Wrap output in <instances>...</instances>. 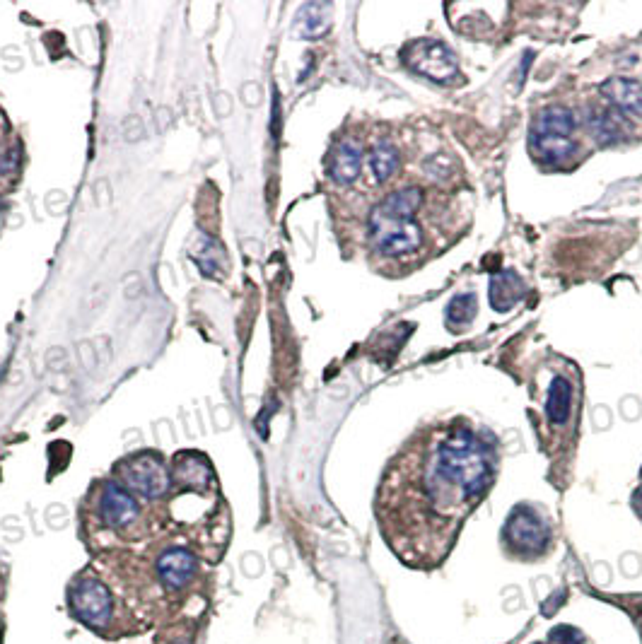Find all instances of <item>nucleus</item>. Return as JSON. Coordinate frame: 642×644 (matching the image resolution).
Wrapping results in <instances>:
<instances>
[{
	"label": "nucleus",
	"mask_w": 642,
	"mask_h": 644,
	"mask_svg": "<svg viewBox=\"0 0 642 644\" xmlns=\"http://www.w3.org/2000/svg\"><path fill=\"white\" fill-rule=\"evenodd\" d=\"M498 442L464 415L420 425L379 480V534L411 570H435L498 478Z\"/></svg>",
	"instance_id": "1"
},
{
	"label": "nucleus",
	"mask_w": 642,
	"mask_h": 644,
	"mask_svg": "<svg viewBox=\"0 0 642 644\" xmlns=\"http://www.w3.org/2000/svg\"><path fill=\"white\" fill-rule=\"evenodd\" d=\"M536 382V430H541L544 452L556 459H570L575 449L582 413V377L570 362L553 357L539 370Z\"/></svg>",
	"instance_id": "2"
},
{
	"label": "nucleus",
	"mask_w": 642,
	"mask_h": 644,
	"mask_svg": "<svg viewBox=\"0 0 642 644\" xmlns=\"http://www.w3.org/2000/svg\"><path fill=\"white\" fill-rule=\"evenodd\" d=\"M585 131L577 109L553 102L539 109L529 126V155L541 169L568 172L580 165L585 148Z\"/></svg>",
	"instance_id": "3"
},
{
	"label": "nucleus",
	"mask_w": 642,
	"mask_h": 644,
	"mask_svg": "<svg viewBox=\"0 0 642 644\" xmlns=\"http://www.w3.org/2000/svg\"><path fill=\"white\" fill-rule=\"evenodd\" d=\"M500 546L507 558L515 562H524V565L541 562L556 546L551 519L539 505L519 502L507 514L503 531H500Z\"/></svg>",
	"instance_id": "4"
},
{
	"label": "nucleus",
	"mask_w": 642,
	"mask_h": 644,
	"mask_svg": "<svg viewBox=\"0 0 642 644\" xmlns=\"http://www.w3.org/2000/svg\"><path fill=\"white\" fill-rule=\"evenodd\" d=\"M404 63L411 73L433 80L437 85L461 83L457 54L440 39H416V42L406 44Z\"/></svg>",
	"instance_id": "5"
},
{
	"label": "nucleus",
	"mask_w": 642,
	"mask_h": 644,
	"mask_svg": "<svg viewBox=\"0 0 642 644\" xmlns=\"http://www.w3.org/2000/svg\"><path fill=\"white\" fill-rule=\"evenodd\" d=\"M119 483L128 493L145 497V500H160L172 488V471L160 454L140 452L121 461Z\"/></svg>",
	"instance_id": "6"
},
{
	"label": "nucleus",
	"mask_w": 642,
	"mask_h": 644,
	"mask_svg": "<svg viewBox=\"0 0 642 644\" xmlns=\"http://www.w3.org/2000/svg\"><path fill=\"white\" fill-rule=\"evenodd\" d=\"M70 608L87 628H107L114 618V596L99 579L83 577L70 589Z\"/></svg>",
	"instance_id": "7"
},
{
	"label": "nucleus",
	"mask_w": 642,
	"mask_h": 644,
	"mask_svg": "<svg viewBox=\"0 0 642 644\" xmlns=\"http://www.w3.org/2000/svg\"><path fill=\"white\" fill-rule=\"evenodd\" d=\"M97 517L102 521V526H107L112 531L131 529L140 517L136 495L128 493L119 480H107V483L99 485Z\"/></svg>",
	"instance_id": "8"
},
{
	"label": "nucleus",
	"mask_w": 642,
	"mask_h": 644,
	"mask_svg": "<svg viewBox=\"0 0 642 644\" xmlns=\"http://www.w3.org/2000/svg\"><path fill=\"white\" fill-rule=\"evenodd\" d=\"M365 143L360 136H341L326 160V174L336 186H350L360 179L365 162Z\"/></svg>",
	"instance_id": "9"
},
{
	"label": "nucleus",
	"mask_w": 642,
	"mask_h": 644,
	"mask_svg": "<svg viewBox=\"0 0 642 644\" xmlns=\"http://www.w3.org/2000/svg\"><path fill=\"white\" fill-rule=\"evenodd\" d=\"M601 102L642 126V83L638 78H611L599 87Z\"/></svg>",
	"instance_id": "10"
},
{
	"label": "nucleus",
	"mask_w": 642,
	"mask_h": 644,
	"mask_svg": "<svg viewBox=\"0 0 642 644\" xmlns=\"http://www.w3.org/2000/svg\"><path fill=\"white\" fill-rule=\"evenodd\" d=\"M155 570H157V577H160V582L165 584L167 589L182 591L184 587H189L191 579L196 577L198 558L189 548L174 546V548H167L165 553L157 558Z\"/></svg>",
	"instance_id": "11"
},
{
	"label": "nucleus",
	"mask_w": 642,
	"mask_h": 644,
	"mask_svg": "<svg viewBox=\"0 0 642 644\" xmlns=\"http://www.w3.org/2000/svg\"><path fill=\"white\" fill-rule=\"evenodd\" d=\"M367 172L375 186H387L401 172V150L394 140L377 138L367 148Z\"/></svg>",
	"instance_id": "12"
},
{
	"label": "nucleus",
	"mask_w": 642,
	"mask_h": 644,
	"mask_svg": "<svg viewBox=\"0 0 642 644\" xmlns=\"http://www.w3.org/2000/svg\"><path fill=\"white\" fill-rule=\"evenodd\" d=\"M527 295V285L515 271H498L490 278L488 300L495 312H510Z\"/></svg>",
	"instance_id": "13"
},
{
	"label": "nucleus",
	"mask_w": 642,
	"mask_h": 644,
	"mask_svg": "<svg viewBox=\"0 0 642 644\" xmlns=\"http://www.w3.org/2000/svg\"><path fill=\"white\" fill-rule=\"evenodd\" d=\"M476 314H478V302L474 292H459V295L447 304V312H445L447 329H452L454 333L464 331L466 326H471V321L476 319Z\"/></svg>",
	"instance_id": "14"
},
{
	"label": "nucleus",
	"mask_w": 642,
	"mask_h": 644,
	"mask_svg": "<svg viewBox=\"0 0 642 644\" xmlns=\"http://www.w3.org/2000/svg\"><path fill=\"white\" fill-rule=\"evenodd\" d=\"M630 505H633L635 514H638V519H642V471H640V483H638V488L633 490V497H630Z\"/></svg>",
	"instance_id": "15"
},
{
	"label": "nucleus",
	"mask_w": 642,
	"mask_h": 644,
	"mask_svg": "<svg viewBox=\"0 0 642 644\" xmlns=\"http://www.w3.org/2000/svg\"><path fill=\"white\" fill-rule=\"evenodd\" d=\"M169 644H191V642L186 640V637H182V640H174V642H169Z\"/></svg>",
	"instance_id": "16"
}]
</instances>
